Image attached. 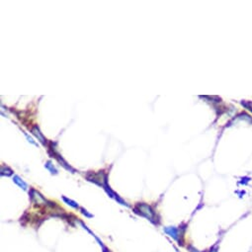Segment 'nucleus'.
<instances>
[{
  "instance_id": "nucleus-2",
  "label": "nucleus",
  "mask_w": 252,
  "mask_h": 252,
  "mask_svg": "<svg viewBox=\"0 0 252 252\" xmlns=\"http://www.w3.org/2000/svg\"><path fill=\"white\" fill-rule=\"evenodd\" d=\"M218 245H215V246H213L211 249H210V251L209 252H218Z\"/></svg>"
},
{
  "instance_id": "nucleus-3",
  "label": "nucleus",
  "mask_w": 252,
  "mask_h": 252,
  "mask_svg": "<svg viewBox=\"0 0 252 252\" xmlns=\"http://www.w3.org/2000/svg\"><path fill=\"white\" fill-rule=\"evenodd\" d=\"M107 252H110V251H107Z\"/></svg>"
},
{
  "instance_id": "nucleus-1",
  "label": "nucleus",
  "mask_w": 252,
  "mask_h": 252,
  "mask_svg": "<svg viewBox=\"0 0 252 252\" xmlns=\"http://www.w3.org/2000/svg\"><path fill=\"white\" fill-rule=\"evenodd\" d=\"M187 249H188V251H190V252H203V251L198 250L197 248H195L192 244H189V245H188V246H187Z\"/></svg>"
}]
</instances>
